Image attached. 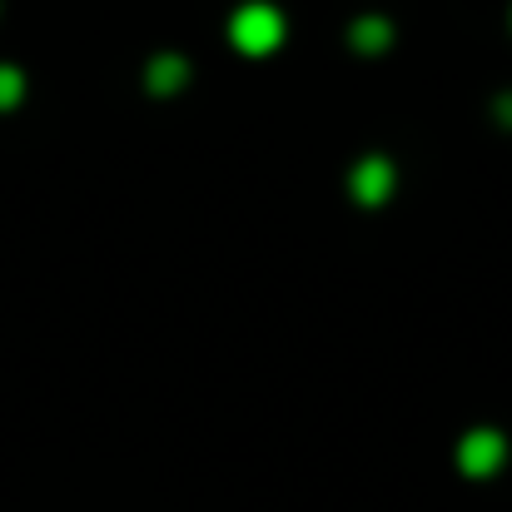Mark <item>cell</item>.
I'll return each mask as SVG.
<instances>
[{"instance_id":"cell-1","label":"cell","mask_w":512,"mask_h":512,"mask_svg":"<svg viewBox=\"0 0 512 512\" xmlns=\"http://www.w3.org/2000/svg\"><path fill=\"white\" fill-rule=\"evenodd\" d=\"M229 35H234V45L244 55H269V50L284 45V15L274 5H259V0L254 5H239L234 20H229Z\"/></svg>"},{"instance_id":"cell-2","label":"cell","mask_w":512,"mask_h":512,"mask_svg":"<svg viewBox=\"0 0 512 512\" xmlns=\"http://www.w3.org/2000/svg\"><path fill=\"white\" fill-rule=\"evenodd\" d=\"M388 189H393V170L383 165V160H363L358 170H353V194L373 209V204H383L388 199Z\"/></svg>"},{"instance_id":"cell-3","label":"cell","mask_w":512,"mask_h":512,"mask_svg":"<svg viewBox=\"0 0 512 512\" xmlns=\"http://www.w3.org/2000/svg\"><path fill=\"white\" fill-rule=\"evenodd\" d=\"M498 458H503V438H498V433H473V438H463V468L493 473Z\"/></svg>"},{"instance_id":"cell-4","label":"cell","mask_w":512,"mask_h":512,"mask_svg":"<svg viewBox=\"0 0 512 512\" xmlns=\"http://www.w3.org/2000/svg\"><path fill=\"white\" fill-rule=\"evenodd\" d=\"M25 100V75L15 65H0V110H15Z\"/></svg>"},{"instance_id":"cell-5","label":"cell","mask_w":512,"mask_h":512,"mask_svg":"<svg viewBox=\"0 0 512 512\" xmlns=\"http://www.w3.org/2000/svg\"><path fill=\"white\" fill-rule=\"evenodd\" d=\"M150 85H155V90H174V85H184V65L170 60V55H165V60H155V65H150Z\"/></svg>"},{"instance_id":"cell-6","label":"cell","mask_w":512,"mask_h":512,"mask_svg":"<svg viewBox=\"0 0 512 512\" xmlns=\"http://www.w3.org/2000/svg\"><path fill=\"white\" fill-rule=\"evenodd\" d=\"M353 40H363V50H378V45H388V25H368V20H363V25L353 30Z\"/></svg>"}]
</instances>
